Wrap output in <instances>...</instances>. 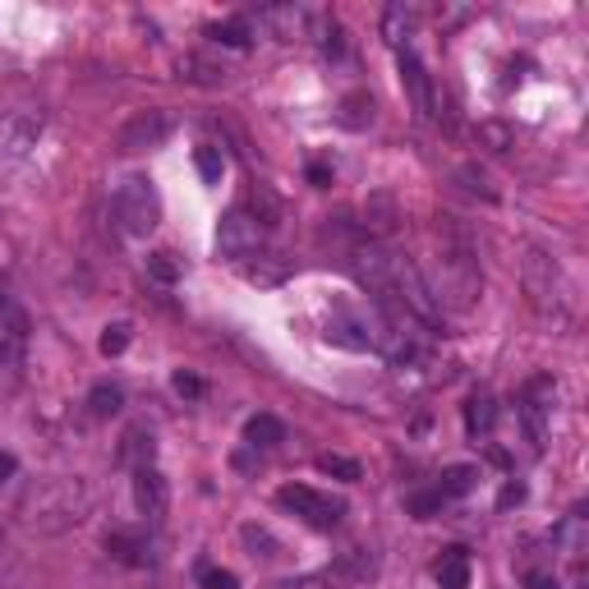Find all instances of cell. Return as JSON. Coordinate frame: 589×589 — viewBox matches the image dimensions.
Listing matches in <instances>:
<instances>
[{
    "label": "cell",
    "mask_w": 589,
    "mask_h": 589,
    "mask_svg": "<svg viewBox=\"0 0 589 589\" xmlns=\"http://www.w3.org/2000/svg\"><path fill=\"white\" fill-rule=\"evenodd\" d=\"M475 484H479V465H447L438 493H442V498H465Z\"/></svg>",
    "instance_id": "44dd1931"
},
{
    "label": "cell",
    "mask_w": 589,
    "mask_h": 589,
    "mask_svg": "<svg viewBox=\"0 0 589 589\" xmlns=\"http://www.w3.org/2000/svg\"><path fill=\"white\" fill-rule=\"evenodd\" d=\"M521 419H525V434H529V447L535 451H543V442H548V424H543V410L548 405H539L535 397H521Z\"/></svg>",
    "instance_id": "603a6c76"
},
{
    "label": "cell",
    "mask_w": 589,
    "mask_h": 589,
    "mask_svg": "<svg viewBox=\"0 0 589 589\" xmlns=\"http://www.w3.org/2000/svg\"><path fill=\"white\" fill-rule=\"evenodd\" d=\"M397 70H401V88L410 97V106H415V115H419V121H434V115H438V97H434V78H428L424 61L410 47H401L397 51Z\"/></svg>",
    "instance_id": "52a82bcc"
},
{
    "label": "cell",
    "mask_w": 589,
    "mask_h": 589,
    "mask_svg": "<svg viewBox=\"0 0 589 589\" xmlns=\"http://www.w3.org/2000/svg\"><path fill=\"white\" fill-rule=\"evenodd\" d=\"M318 469H323V475H331V479H341V484H360L364 479V465L350 461V456H337V451L318 456Z\"/></svg>",
    "instance_id": "cb8c5ba5"
},
{
    "label": "cell",
    "mask_w": 589,
    "mask_h": 589,
    "mask_svg": "<svg viewBox=\"0 0 589 589\" xmlns=\"http://www.w3.org/2000/svg\"><path fill=\"white\" fill-rule=\"evenodd\" d=\"M14 475H18V456L14 451H0V488H5Z\"/></svg>",
    "instance_id": "e575fe53"
},
{
    "label": "cell",
    "mask_w": 589,
    "mask_h": 589,
    "mask_svg": "<svg viewBox=\"0 0 589 589\" xmlns=\"http://www.w3.org/2000/svg\"><path fill=\"white\" fill-rule=\"evenodd\" d=\"M461 180H469V189H475V193H484V199H493V189H488V175H484V171L465 166V171H461Z\"/></svg>",
    "instance_id": "1f68e13d"
},
{
    "label": "cell",
    "mask_w": 589,
    "mask_h": 589,
    "mask_svg": "<svg viewBox=\"0 0 589 589\" xmlns=\"http://www.w3.org/2000/svg\"><path fill=\"white\" fill-rule=\"evenodd\" d=\"M263 245H267V226L259 222V212H249V208L240 203V208H230L226 217H222L217 249L226 253V259L245 263V259H253V253H263Z\"/></svg>",
    "instance_id": "5b68a950"
},
{
    "label": "cell",
    "mask_w": 589,
    "mask_h": 589,
    "mask_svg": "<svg viewBox=\"0 0 589 589\" xmlns=\"http://www.w3.org/2000/svg\"><path fill=\"white\" fill-rule=\"evenodd\" d=\"M111 212H115V226H121L129 240H148V235L162 226V193H156L148 175H129V180L115 189Z\"/></svg>",
    "instance_id": "3957f363"
},
{
    "label": "cell",
    "mask_w": 589,
    "mask_h": 589,
    "mask_svg": "<svg viewBox=\"0 0 589 589\" xmlns=\"http://www.w3.org/2000/svg\"><path fill=\"white\" fill-rule=\"evenodd\" d=\"M180 263H175V253H148V277H156L162 286H175L180 281Z\"/></svg>",
    "instance_id": "484cf974"
},
{
    "label": "cell",
    "mask_w": 589,
    "mask_h": 589,
    "mask_svg": "<svg viewBox=\"0 0 589 589\" xmlns=\"http://www.w3.org/2000/svg\"><path fill=\"white\" fill-rule=\"evenodd\" d=\"M129 337H134V327H129V323H106V327H102V341H97V350H102L106 360H115V355H125V350H129Z\"/></svg>",
    "instance_id": "d4e9b609"
},
{
    "label": "cell",
    "mask_w": 589,
    "mask_h": 589,
    "mask_svg": "<svg viewBox=\"0 0 589 589\" xmlns=\"http://www.w3.org/2000/svg\"><path fill=\"white\" fill-rule=\"evenodd\" d=\"M323 337H327L331 346H341V350H360V355H364V350H378V341H373V331H368V318H350L346 309L327 323Z\"/></svg>",
    "instance_id": "30bf717a"
},
{
    "label": "cell",
    "mask_w": 589,
    "mask_h": 589,
    "mask_svg": "<svg viewBox=\"0 0 589 589\" xmlns=\"http://www.w3.org/2000/svg\"><path fill=\"white\" fill-rule=\"evenodd\" d=\"M106 553L125 566H148L152 562V543L143 535H129V529H111L106 535Z\"/></svg>",
    "instance_id": "5bb4252c"
},
{
    "label": "cell",
    "mask_w": 589,
    "mask_h": 589,
    "mask_svg": "<svg viewBox=\"0 0 589 589\" xmlns=\"http://www.w3.org/2000/svg\"><path fill=\"white\" fill-rule=\"evenodd\" d=\"M259 18L277 28V37H309V28H313V14L300 10V5H272V10H263Z\"/></svg>",
    "instance_id": "9a60e30c"
},
{
    "label": "cell",
    "mask_w": 589,
    "mask_h": 589,
    "mask_svg": "<svg viewBox=\"0 0 589 589\" xmlns=\"http://www.w3.org/2000/svg\"><path fill=\"white\" fill-rule=\"evenodd\" d=\"M171 134H175V115H171V111H162V106H156V111H139L134 121H125L115 148H121L125 156H143V152L166 148Z\"/></svg>",
    "instance_id": "8992f818"
},
{
    "label": "cell",
    "mask_w": 589,
    "mask_h": 589,
    "mask_svg": "<svg viewBox=\"0 0 589 589\" xmlns=\"http://www.w3.org/2000/svg\"><path fill=\"white\" fill-rule=\"evenodd\" d=\"M171 387L180 391V397H203V378H193V373H185V368L171 378Z\"/></svg>",
    "instance_id": "4dcf8cb0"
},
{
    "label": "cell",
    "mask_w": 589,
    "mask_h": 589,
    "mask_svg": "<svg viewBox=\"0 0 589 589\" xmlns=\"http://www.w3.org/2000/svg\"><path fill=\"white\" fill-rule=\"evenodd\" d=\"M121 461H125L129 469H143V465L156 461V438H152V428H148V424H134L129 434H125V442H121Z\"/></svg>",
    "instance_id": "2e32d148"
},
{
    "label": "cell",
    "mask_w": 589,
    "mask_h": 589,
    "mask_svg": "<svg viewBox=\"0 0 589 589\" xmlns=\"http://www.w3.org/2000/svg\"><path fill=\"white\" fill-rule=\"evenodd\" d=\"M434 580H438V589H469V580H475V566H469L465 548H447V553L434 562Z\"/></svg>",
    "instance_id": "7c38bea8"
},
{
    "label": "cell",
    "mask_w": 589,
    "mask_h": 589,
    "mask_svg": "<svg viewBox=\"0 0 589 589\" xmlns=\"http://www.w3.org/2000/svg\"><path fill=\"white\" fill-rule=\"evenodd\" d=\"M14 516L33 535H65V529L84 525L92 516V488L78 475H55V479H37L24 498H18Z\"/></svg>",
    "instance_id": "6da1fadb"
},
{
    "label": "cell",
    "mask_w": 589,
    "mask_h": 589,
    "mask_svg": "<svg viewBox=\"0 0 589 589\" xmlns=\"http://www.w3.org/2000/svg\"><path fill=\"white\" fill-rule=\"evenodd\" d=\"M199 175H203V185H222V175H226V162H222V152L217 148H199Z\"/></svg>",
    "instance_id": "4316f807"
},
{
    "label": "cell",
    "mask_w": 589,
    "mask_h": 589,
    "mask_svg": "<svg viewBox=\"0 0 589 589\" xmlns=\"http://www.w3.org/2000/svg\"><path fill=\"white\" fill-rule=\"evenodd\" d=\"M373 576H378V557L364 553V548H350V553H341L337 566L327 572V580H337V585H368Z\"/></svg>",
    "instance_id": "8fae6325"
},
{
    "label": "cell",
    "mask_w": 589,
    "mask_h": 589,
    "mask_svg": "<svg viewBox=\"0 0 589 589\" xmlns=\"http://www.w3.org/2000/svg\"><path fill=\"white\" fill-rule=\"evenodd\" d=\"M525 585H529V589H562V585H557V576H548V572H529V576H525Z\"/></svg>",
    "instance_id": "d590c367"
},
{
    "label": "cell",
    "mask_w": 589,
    "mask_h": 589,
    "mask_svg": "<svg viewBox=\"0 0 589 589\" xmlns=\"http://www.w3.org/2000/svg\"><path fill=\"white\" fill-rule=\"evenodd\" d=\"M479 134H484V139H488V143H493V152H506V143H512V134H506L502 125H484Z\"/></svg>",
    "instance_id": "d6a6232c"
},
{
    "label": "cell",
    "mask_w": 589,
    "mask_h": 589,
    "mask_svg": "<svg viewBox=\"0 0 589 589\" xmlns=\"http://www.w3.org/2000/svg\"><path fill=\"white\" fill-rule=\"evenodd\" d=\"M525 294H529V304H535L539 318L572 323V313H576V286H572V277H566V267L548 249H529L525 253Z\"/></svg>",
    "instance_id": "7a4b0ae2"
},
{
    "label": "cell",
    "mask_w": 589,
    "mask_h": 589,
    "mask_svg": "<svg viewBox=\"0 0 589 589\" xmlns=\"http://www.w3.org/2000/svg\"><path fill=\"white\" fill-rule=\"evenodd\" d=\"M442 502H447V498L434 488V493H410V502H405V506H410V516L428 521V516H438V512H442Z\"/></svg>",
    "instance_id": "f1b7e54d"
},
{
    "label": "cell",
    "mask_w": 589,
    "mask_h": 589,
    "mask_svg": "<svg viewBox=\"0 0 589 589\" xmlns=\"http://www.w3.org/2000/svg\"><path fill=\"white\" fill-rule=\"evenodd\" d=\"M88 410L97 419H111V415H121L125 410V391L115 387V383H97L92 391H88Z\"/></svg>",
    "instance_id": "ffe728a7"
},
{
    "label": "cell",
    "mask_w": 589,
    "mask_h": 589,
    "mask_svg": "<svg viewBox=\"0 0 589 589\" xmlns=\"http://www.w3.org/2000/svg\"><path fill=\"white\" fill-rule=\"evenodd\" d=\"M493 424H498V401L493 397H469L465 401V434L469 438L493 434Z\"/></svg>",
    "instance_id": "d6986e66"
},
{
    "label": "cell",
    "mask_w": 589,
    "mask_h": 589,
    "mask_svg": "<svg viewBox=\"0 0 589 589\" xmlns=\"http://www.w3.org/2000/svg\"><path fill=\"white\" fill-rule=\"evenodd\" d=\"M212 37H217V42H226V47H249V28L240 24V18H230V24H217V28H212Z\"/></svg>",
    "instance_id": "f546056e"
},
{
    "label": "cell",
    "mask_w": 589,
    "mask_h": 589,
    "mask_svg": "<svg viewBox=\"0 0 589 589\" xmlns=\"http://www.w3.org/2000/svg\"><path fill=\"white\" fill-rule=\"evenodd\" d=\"M134 506H139V516H148V521H162L171 512V484L156 465L134 469Z\"/></svg>",
    "instance_id": "9c48e42d"
},
{
    "label": "cell",
    "mask_w": 589,
    "mask_h": 589,
    "mask_svg": "<svg viewBox=\"0 0 589 589\" xmlns=\"http://www.w3.org/2000/svg\"><path fill=\"white\" fill-rule=\"evenodd\" d=\"M240 539H245V548H249V557H263V562H272L281 553V539L272 535L267 525H245L240 529Z\"/></svg>",
    "instance_id": "7402d4cb"
},
{
    "label": "cell",
    "mask_w": 589,
    "mask_h": 589,
    "mask_svg": "<svg viewBox=\"0 0 589 589\" xmlns=\"http://www.w3.org/2000/svg\"><path fill=\"white\" fill-rule=\"evenodd\" d=\"M245 442H249L253 451L277 447V442H286V424H281L277 415H249V419H245Z\"/></svg>",
    "instance_id": "ac0fdd59"
},
{
    "label": "cell",
    "mask_w": 589,
    "mask_h": 589,
    "mask_svg": "<svg viewBox=\"0 0 589 589\" xmlns=\"http://www.w3.org/2000/svg\"><path fill=\"white\" fill-rule=\"evenodd\" d=\"M277 506L290 512L294 521H304L309 529H323V535H331V529L346 521V502L331 493H318V488H309V484H281Z\"/></svg>",
    "instance_id": "277c9868"
},
{
    "label": "cell",
    "mask_w": 589,
    "mask_h": 589,
    "mask_svg": "<svg viewBox=\"0 0 589 589\" xmlns=\"http://www.w3.org/2000/svg\"><path fill=\"white\" fill-rule=\"evenodd\" d=\"M199 585H203V589H240V576L222 572V566H212V562H203V566H199Z\"/></svg>",
    "instance_id": "83f0119b"
},
{
    "label": "cell",
    "mask_w": 589,
    "mask_h": 589,
    "mask_svg": "<svg viewBox=\"0 0 589 589\" xmlns=\"http://www.w3.org/2000/svg\"><path fill=\"white\" fill-rule=\"evenodd\" d=\"M240 272H245L249 286H281L290 277V263L281 259V253H267L263 249V253H253V259H245Z\"/></svg>",
    "instance_id": "4fadbf2b"
},
{
    "label": "cell",
    "mask_w": 589,
    "mask_h": 589,
    "mask_svg": "<svg viewBox=\"0 0 589 589\" xmlns=\"http://www.w3.org/2000/svg\"><path fill=\"white\" fill-rule=\"evenodd\" d=\"M521 502H525V484H506L502 493H498V506H502V512H506V506H521Z\"/></svg>",
    "instance_id": "836d02e7"
},
{
    "label": "cell",
    "mask_w": 589,
    "mask_h": 589,
    "mask_svg": "<svg viewBox=\"0 0 589 589\" xmlns=\"http://www.w3.org/2000/svg\"><path fill=\"white\" fill-rule=\"evenodd\" d=\"M42 139V115L14 111L0 121V162H24V156Z\"/></svg>",
    "instance_id": "ba28073f"
},
{
    "label": "cell",
    "mask_w": 589,
    "mask_h": 589,
    "mask_svg": "<svg viewBox=\"0 0 589 589\" xmlns=\"http://www.w3.org/2000/svg\"><path fill=\"white\" fill-rule=\"evenodd\" d=\"M373 92H364V88H355V92H346L341 97V106H337V125H346V129H368L373 125Z\"/></svg>",
    "instance_id": "e0dca14e"
}]
</instances>
